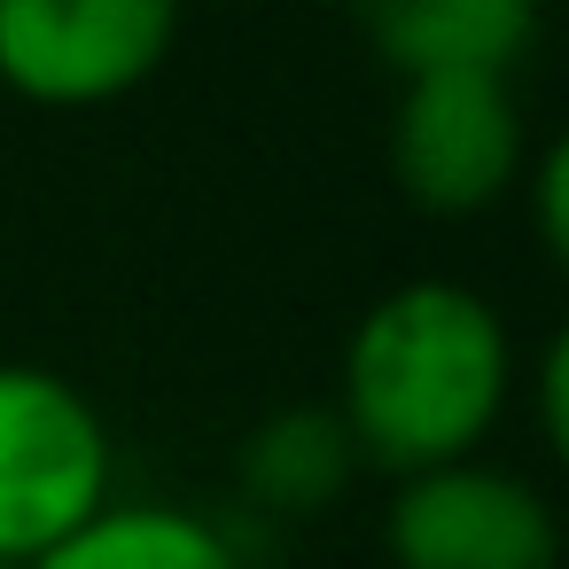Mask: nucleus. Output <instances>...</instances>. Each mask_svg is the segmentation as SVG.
Masks as SVG:
<instances>
[{"mask_svg": "<svg viewBox=\"0 0 569 569\" xmlns=\"http://www.w3.org/2000/svg\"><path fill=\"white\" fill-rule=\"evenodd\" d=\"M515 382V336L499 305L452 273L382 289L343 343V437L398 476L460 460Z\"/></svg>", "mask_w": 569, "mask_h": 569, "instance_id": "nucleus-1", "label": "nucleus"}, {"mask_svg": "<svg viewBox=\"0 0 569 569\" xmlns=\"http://www.w3.org/2000/svg\"><path fill=\"white\" fill-rule=\"evenodd\" d=\"M102 499L110 429L94 398L40 359H0V561H40Z\"/></svg>", "mask_w": 569, "mask_h": 569, "instance_id": "nucleus-2", "label": "nucleus"}, {"mask_svg": "<svg viewBox=\"0 0 569 569\" xmlns=\"http://www.w3.org/2000/svg\"><path fill=\"white\" fill-rule=\"evenodd\" d=\"M382 538L398 569H553L561 553L553 499L522 468L476 452L398 476Z\"/></svg>", "mask_w": 569, "mask_h": 569, "instance_id": "nucleus-3", "label": "nucleus"}, {"mask_svg": "<svg viewBox=\"0 0 569 569\" xmlns=\"http://www.w3.org/2000/svg\"><path fill=\"white\" fill-rule=\"evenodd\" d=\"M522 164V102L507 71H406L390 110V172L421 211H476Z\"/></svg>", "mask_w": 569, "mask_h": 569, "instance_id": "nucleus-4", "label": "nucleus"}, {"mask_svg": "<svg viewBox=\"0 0 569 569\" xmlns=\"http://www.w3.org/2000/svg\"><path fill=\"white\" fill-rule=\"evenodd\" d=\"M172 32V0H0V79L48 102H94L149 79Z\"/></svg>", "mask_w": 569, "mask_h": 569, "instance_id": "nucleus-5", "label": "nucleus"}, {"mask_svg": "<svg viewBox=\"0 0 569 569\" xmlns=\"http://www.w3.org/2000/svg\"><path fill=\"white\" fill-rule=\"evenodd\" d=\"M24 569H242L227 530L172 499H102L71 538Z\"/></svg>", "mask_w": 569, "mask_h": 569, "instance_id": "nucleus-6", "label": "nucleus"}, {"mask_svg": "<svg viewBox=\"0 0 569 569\" xmlns=\"http://www.w3.org/2000/svg\"><path fill=\"white\" fill-rule=\"evenodd\" d=\"M367 24L398 71H507L538 40L530 0H390Z\"/></svg>", "mask_w": 569, "mask_h": 569, "instance_id": "nucleus-7", "label": "nucleus"}, {"mask_svg": "<svg viewBox=\"0 0 569 569\" xmlns=\"http://www.w3.org/2000/svg\"><path fill=\"white\" fill-rule=\"evenodd\" d=\"M343 452H351V437H343L336 413H281V421H266L250 437V476L273 499L305 507V499H320L343 476Z\"/></svg>", "mask_w": 569, "mask_h": 569, "instance_id": "nucleus-8", "label": "nucleus"}, {"mask_svg": "<svg viewBox=\"0 0 569 569\" xmlns=\"http://www.w3.org/2000/svg\"><path fill=\"white\" fill-rule=\"evenodd\" d=\"M561 180H569V149L553 141V149H546V172H538V203H546V242H561Z\"/></svg>", "mask_w": 569, "mask_h": 569, "instance_id": "nucleus-9", "label": "nucleus"}, {"mask_svg": "<svg viewBox=\"0 0 569 569\" xmlns=\"http://www.w3.org/2000/svg\"><path fill=\"white\" fill-rule=\"evenodd\" d=\"M0 569H17V561H0Z\"/></svg>", "mask_w": 569, "mask_h": 569, "instance_id": "nucleus-10", "label": "nucleus"}]
</instances>
